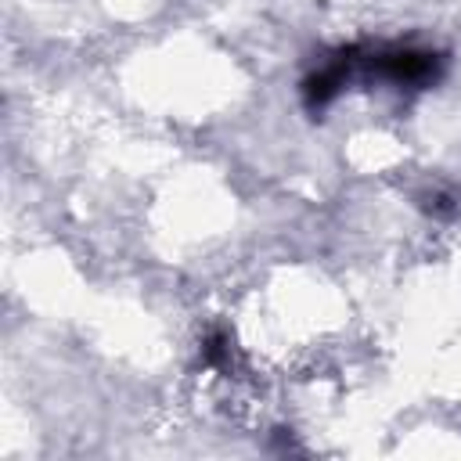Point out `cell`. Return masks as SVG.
I'll use <instances>...</instances> for the list:
<instances>
[{"label":"cell","instance_id":"1","mask_svg":"<svg viewBox=\"0 0 461 461\" xmlns=\"http://www.w3.org/2000/svg\"><path fill=\"white\" fill-rule=\"evenodd\" d=\"M371 72L396 83V86H425L439 76V54L432 50H414V47H393L382 54L367 58Z\"/></svg>","mask_w":461,"mask_h":461}]
</instances>
